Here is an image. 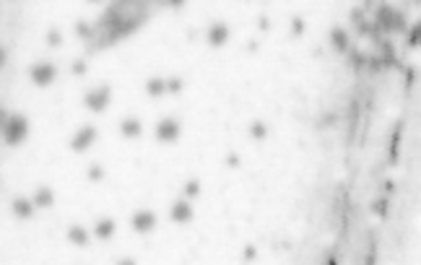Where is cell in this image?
<instances>
[{
  "label": "cell",
  "instance_id": "ba28073f",
  "mask_svg": "<svg viewBox=\"0 0 421 265\" xmlns=\"http://www.w3.org/2000/svg\"><path fill=\"white\" fill-rule=\"evenodd\" d=\"M229 34H232V29H229L226 23L216 21V23L208 26V31H205V42H208L211 47H224L229 42Z\"/></svg>",
  "mask_w": 421,
  "mask_h": 265
},
{
  "label": "cell",
  "instance_id": "4316f807",
  "mask_svg": "<svg viewBox=\"0 0 421 265\" xmlns=\"http://www.w3.org/2000/svg\"><path fill=\"white\" fill-rule=\"evenodd\" d=\"M258 29L260 31H268L270 29V19H268V16H260V19H258Z\"/></svg>",
  "mask_w": 421,
  "mask_h": 265
},
{
  "label": "cell",
  "instance_id": "7c38bea8",
  "mask_svg": "<svg viewBox=\"0 0 421 265\" xmlns=\"http://www.w3.org/2000/svg\"><path fill=\"white\" fill-rule=\"evenodd\" d=\"M68 242L76 244V247H89V242H91V237H89V229L78 226V223L68 226Z\"/></svg>",
  "mask_w": 421,
  "mask_h": 265
},
{
  "label": "cell",
  "instance_id": "5bb4252c",
  "mask_svg": "<svg viewBox=\"0 0 421 265\" xmlns=\"http://www.w3.org/2000/svg\"><path fill=\"white\" fill-rule=\"evenodd\" d=\"M114 229H117L114 219H99L96 226H94V237H96V239H110V237L114 234Z\"/></svg>",
  "mask_w": 421,
  "mask_h": 265
},
{
  "label": "cell",
  "instance_id": "8992f818",
  "mask_svg": "<svg viewBox=\"0 0 421 265\" xmlns=\"http://www.w3.org/2000/svg\"><path fill=\"white\" fill-rule=\"evenodd\" d=\"M130 226H133L138 234H148V231H154L156 229V213L154 211H135L133 216H130Z\"/></svg>",
  "mask_w": 421,
  "mask_h": 265
},
{
  "label": "cell",
  "instance_id": "9c48e42d",
  "mask_svg": "<svg viewBox=\"0 0 421 265\" xmlns=\"http://www.w3.org/2000/svg\"><path fill=\"white\" fill-rule=\"evenodd\" d=\"M11 211H13V216H16V219L26 221V219H31V216H34L37 205H34V200H31V198H13Z\"/></svg>",
  "mask_w": 421,
  "mask_h": 265
},
{
  "label": "cell",
  "instance_id": "8fae6325",
  "mask_svg": "<svg viewBox=\"0 0 421 265\" xmlns=\"http://www.w3.org/2000/svg\"><path fill=\"white\" fill-rule=\"evenodd\" d=\"M31 200H34V205H37V208H42V211L52 208V205H55V193H52V187H37V193L31 195Z\"/></svg>",
  "mask_w": 421,
  "mask_h": 265
},
{
  "label": "cell",
  "instance_id": "ac0fdd59",
  "mask_svg": "<svg viewBox=\"0 0 421 265\" xmlns=\"http://www.w3.org/2000/svg\"><path fill=\"white\" fill-rule=\"evenodd\" d=\"M73 31H76V34H78L81 39H86V42H89V39H94V34H96V31H94L91 26H89L86 21H76V26H73Z\"/></svg>",
  "mask_w": 421,
  "mask_h": 265
},
{
  "label": "cell",
  "instance_id": "4dcf8cb0",
  "mask_svg": "<svg viewBox=\"0 0 421 265\" xmlns=\"http://www.w3.org/2000/svg\"><path fill=\"white\" fill-rule=\"evenodd\" d=\"M89 3H102V0H89Z\"/></svg>",
  "mask_w": 421,
  "mask_h": 265
},
{
  "label": "cell",
  "instance_id": "cb8c5ba5",
  "mask_svg": "<svg viewBox=\"0 0 421 265\" xmlns=\"http://www.w3.org/2000/svg\"><path fill=\"white\" fill-rule=\"evenodd\" d=\"M70 73H73V76H86V73H89V63L86 60H76V63H73L70 65Z\"/></svg>",
  "mask_w": 421,
  "mask_h": 265
},
{
  "label": "cell",
  "instance_id": "d4e9b609",
  "mask_svg": "<svg viewBox=\"0 0 421 265\" xmlns=\"http://www.w3.org/2000/svg\"><path fill=\"white\" fill-rule=\"evenodd\" d=\"M224 164H226L229 169H239V167H242V159H239V154L229 151V154L224 156Z\"/></svg>",
  "mask_w": 421,
  "mask_h": 265
},
{
  "label": "cell",
  "instance_id": "484cf974",
  "mask_svg": "<svg viewBox=\"0 0 421 265\" xmlns=\"http://www.w3.org/2000/svg\"><path fill=\"white\" fill-rule=\"evenodd\" d=\"M255 258H258V250H255V244H247L244 250H242V260L250 263V260H255Z\"/></svg>",
  "mask_w": 421,
  "mask_h": 265
},
{
  "label": "cell",
  "instance_id": "3957f363",
  "mask_svg": "<svg viewBox=\"0 0 421 265\" xmlns=\"http://www.w3.org/2000/svg\"><path fill=\"white\" fill-rule=\"evenodd\" d=\"M96 138H99L96 125H81L76 132H73V138H70V151H76V154L89 151V148L96 143Z\"/></svg>",
  "mask_w": 421,
  "mask_h": 265
},
{
  "label": "cell",
  "instance_id": "2e32d148",
  "mask_svg": "<svg viewBox=\"0 0 421 265\" xmlns=\"http://www.w3.org/2000/svg\"><path fill=\"white\" fill-rule=\"evenodd\" d=\"M247 132H250V138H255V140H266L268 138V125L260 122V120H255V122H250Z\"/></svg>",
  "mask_w": 421,
  "mask_h": 265
},
{
  "label": "cell",
  "instance_id": "6da1fadb",
  "mask_svg": "<svg viewBox=\"0 0 421 265\" xmlns=\"http://www.w3.org/2000/svg\"><path fill=\"white\" fill-rule=\"evenodd\" d=\"M0 132H3L5 146H19L29 135V120L23 114H11V112L0 110Z\"/></svg>",
  "mask_w": 421,
  "mask_h": 265
},
{
  "label": "cell",
  "instance_id": "7a4b0ae2",
  "mask_svg": "<svg viewBox=\"0 0 421 265\" xmlns=\"http://www.w3.org/2000/svg\"><path fill=\"white\" fill-rule=\"evenodd\" d=\"M110 99H112V88L110 84H102V86H96V88H89L86 91V96H84V104H86V110L89 112H104L107 110V104H110Z\"/></svg>",
  "mask_w": 421,
  "mask_h": 265
},
{
  "label": "cell",
  "instance_id": "603a6c76",
  "mask_svg": "<svg viewBox=\"0 0 421 265\" xmlns=\"http://www.w3.org/2000/svg\"><path fill=\"white\" fill-rule=\"evenodd\" d=\"M304 29H307L304 19H302V16H294V19H291V34L294 37H304Z\"/></svg>",
  "mask_w": 421,
  "mask_h": 265
},
{
  "label": "cell",
  "instance_id": "ffe728a7",
  "mask_svg": "<svg viewBox=\"0 0 421 265\" xmlns=\"http://www.w3.org/2000/svg\"><path fill=\"white\" fill-rule=\"evenodd\" d=\"M182 88H185V81L179 76L167 78V94H182Z\"/></svg>",
  "mask_w": 421,
  "mask_h": 265
},
{
  "label": "cell",
  "instance_id": "52a82bcc",
  "mask_svg": "<svg viewBox=\"0 0 421 265\" xmlns=\"http://www.w3.org/2000/svg\"><path fill=\"white\" fill-rule=\"evenodd\" d=\"M193 216H195V211H193V203H190L187 198H179V200L172 203L169 219L175 223H187V221H193Z\"/></svg>",
  "mask_w": 421,
  "mask_h": 265
},
{
  "label": "cell",
  "instance_id": "30bf717a",
  "mask_svg": "<svg viewBox=\"0 0 421 265\" xmlns=\"http://www.w3.org/2000/svg\"><path fill=\"white\" fill-rule=\"evenodd\" d=\"M330 44H333L335 52H341L346 55L351 49V39H349V31L341 29V26H335V29H330Z\"/></svg>",
  "mask_w": 421,
  "mask_h": 265
},
{
  "label": "cell",
  "instance_id": "5b68a950",
  "mask_svg": "<svg viewBox=\"0 0 421 265\" xmlns=\"http://www.w3.org/2000/svg\"><path fill=\"white\" fill-rule=\"evenodd\" d=\"M179 132H182V125H179L175 117H164V120H159L154 135H156V140H161V143H175L179 138Z\"/></svg>",
  "mask_w": 421,
  "mask_h": 265
},
{
  "label": "cell",
  "instance_id": "f546056e",
  "mask_svg": "<svg viewBox=\"0 0 421 265\" xmlns=\"http://www.w3.org/2000/svg\"><path fill=\"white\" fill-rule=\"evenodd\" d=\"M5 60H8V55H5V49L0 47V65H5Z\"/></svg>",
  "mask_w": 421,
  "mask_h": 265
},
{
  "label": "cell",
  "instance_id": "277c9868",
  "mask_svg": "<svg viewBox=\"0 0 421 265\" xmlns=\"http://www.w3.org/2000/svg\"><path fill=\"white\" fill-rule=\"evenodd\" d=\"M29 78H31V84L34 86H49V84H55V78H57V68H55V63H34L29 68Z\"/></svg>",
  "mask_w": 421,
  "mask_h": 265
},
{
  "label": "cell",
  "instance_id": "d6986e66",
  "mask_svg": "<svg viewBox=\"0 0 421 265\" xmlns=\"http://www.w3.org/2000/svg\"><path fill=\"white\" fill-rule=\"evenodd\" d=\"M86 177H89V182H102L107 177V172H104L102 164H91V167L86 169Z\"/></svg>",
  "mask_w": 421,
  "mask_h": 265
},
{
  "label": "cell",
  "instance_id": "f1b7e54d",
  "mask_svg": "<svg viewBox=\"0 0 421 265\" xmlns=\"http://www.w3.org/2000/svg\"><path fill=\"white\" fill-rule=\"evenodd\" d=\"M167 3H169L172 8H182V5H185V0H167Z\"/></svg>",
  "mask_w": 421,
  "mask_h": 265
},
{
  "label": "cell",
  "instance_id": "44dd1931",
  "mask_svg": "<svg viewBox=\"0 0 421 265\" xmlns=\"http://www.w3.org/2000/svg\"><path fill=\"white\" fill-rule=\"evenodd\" d=\"M372 213L379 219L387 216V198H377V200H372Z\"/></svg>",
  "mask_w": 421,
  "mask_h": 265
},
{
  "label": "cell",
  "instance_id": "7402d4cb",
  "mask_svg": "<svg viewBox=\"0 0 421 265\" xmlns=\"http://www.w3.org/2000/svg\"><path fill=\"white\" fill-rule=\"evenodd\" d=\"M44 39H47L49 47H60L63 44V31L60 29H47V37Z\"/></svg>",
  "mask_w": 421,
  "mask_h": 265
},
{
  "label": "cell",
  "instance_id": "83f0119b",
  "mask_svg": "<svg viewBox=\"0 0 421 265\" xmlns=\"http://www.w3.org/2000/svg\"><path fill=\"white\" fill-rule=\"evenodd\" d=\"M258 42H255V39H250V42H247V52H258Z\"/></svg>",
  "mask_w": 421,
  "mask_h": 265
},
{
  "label": "cell",
  "instance_id": "e0dca14e",
  "mask_svg": "<svg viewBox=\"0 0 421 265\" xmlns=\"http://www.w3.org/2000/svg\"><path fill=\"white\" fill-rule=\"evenodd\" d=\"M200 195V179H187L185 185H182V198H187V200H193V198Z\"/></svg>",
  "mask_w": 421,
  "mask_h": 265
},
{
  "label": "cell",
  "instance_id": "9a60e30c",
  "mask_svg": "<svg viewBox=\"0 0 421 265\" xmlns=\"http://www.w3.org/2000/svg\"><path fill=\"white\" fill-rule=\"evenodd\" d=\"M146 94L148 96H164V94H167V81H164V78H148L146 81Z\"/></svg>",
  "mask_w": 421,
  "mask_h": 265
},
{
  "label": "cell",
  "instance_id": "4fadbf2b",
  "mask_svg": "<svg viewBox=\"0 0 421 265\" xmlns=\"http://www.w3.org/2000/svg\"><path fill=\"white\" fill-rule=\"evenodd\" d=\"M120 132L122 138H140L143 135V125H140L138 117H125L120 122Z\"/></svg>",
  "mask_w": 421,
  "mask_h": 265
}]
</instances>
